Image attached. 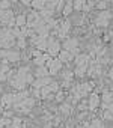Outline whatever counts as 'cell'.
I'll return each instance as SVG.
<instances>
[{
    "mask_svg": "<svg viewBox=\"0 0 113 128\" xmlns=\"http://www.w3.org/2000/svg\"><path fill=\"white\" fill-rule=\"evenodd\" d=\"M104 118L108 119V120H113V113L108 112V110H104Z\"/></svg>",
    "mask_w": 113,
    "mask_h": 128,
    "instance_id": "d6a6232c",
    "label": "cell"
},
{
    "mask_svg": "<svg viewBox=\"0 0 113 128\" xmlns=\"http://www.w3.org/2000/svg\"><path fill=\"white\" fill-rule=\"evenodd\" d=\"M21 125H23V120L20 119V118H14L12 119V128H21Z\"/></svg>",
    "mask_w": 113,
    "mask_h": 128,
    "instance_id": "d4e9b609",
    "label": "cell"
},
{
    "mask_svg": "<svg viewBox=\"0 0 113 128\" xmlns=\"http://www.w3.org/2000/svg\"><path fill=\"white\" fill-rule=\"evenodd\" d=\"M15 20H17V26H18V27H23V26L27 24V15H24V14L18 15Z\"/></svg>",
    "mask_w": 113,
    "mask_h": 128,
    "instance_id": "d6986e66",
    "label": "cell"
},
{
    "mask_svg": "<svg viewBox=\"0 0 113 128\" xmlns=\"http://www.w3.org/2000/svg\"><path fill=\"white\" fill-rule=\"evenodd\" d=\"M0 54H2L3 59H6L8 62H18L20 60V53L18 51H14V50H2L0 51Z\"/></svg>",
    "mask_w": 113,
    "mask_h": 128,
    "instance_id": "52a82bcc",
    "label": "cell"
},
{
    "mask_svg": "<svg viewBox=\"0 0 113 128\" xmlns=\"http://www.w3.org/2000/svg\"><path fill=\"white\" fill-rule=\"evenodd\" d=\"M35 76L38 77V78H41V77H47V76H50V71H48V68L44 65V66H38L36 68V71H35Z\"/></svg>",
    "mask_w": 113,
    "mask_h": 128,
    "instance_id": "9a60e30c",
    "label": "cell"
},
{
    "mask_svg": "<svg viewBox=\"0 0 113 128\" xmlns=\"http://www.w3.org/2000/svg\"><path fill=\"white\" fill-rule=\"evenodd\" d=\"M50 83H51V78L47 76V77H41V78L35 80L32 84H33V88H38V89H41V88H44V86H47V84H50Z\"/></svg>",
    "mask_w": 113,
    "mask_h": 128,
    "instance_id": "7c38bea8",
    "label": "cell"
},
{
    "mask_svg": "<svg viewBox=\"0 0 113 128\" xmlns=\"http://www.w3.org/2000/svg\"><path fill=\"white\" fill-rule=\"evenodd\" d=\"M17 45H18V48H26V38H20L18 41H17Z\"/></svg>",
    "mask_w": 113,
    "mask_h": 128,
    "instance_id": "f1b7e54d",
    "label": "cell"
},
{
    "mask_svg": "<svg viewBox=\"0 0 113 128\" xmlns=\"http://www.w3.org/2000/svg\"><path fill=\"white\" fill-rule=\"evenodd\" d=\"M108 78H110V80H113V68L108 71Z\"/></svg>",
    "mask_w": 113,
    "mask_h": 128,
    "instance_id": "74e56055",
    "label": "cell"
},
{
    "mask_svg": "<svg viewBox=\"0 0 113 128\" xmlns=\"http://www.w3.org/2000/svg\"><path fill=\"white\" fill-rule=\"evenodd\" d=\"M112 6H113V0H112Z\"/></svg>",
    "mask_w": 113,
    "mask_h": 128,
    "instance_id": "ab89813d",
    "label": "cell"
},
{
    "mask_svg": "<svg viewBox=\"0 0 113 128\" xmlns=\"http://www.w3.org/2000/svg\"><path fill=\"white\" fill-rule=\"evenodd\" d=\"M0 59H2V54H0Z\"/></svg>",
    "mask_w": 113,
    "mask_h": 128,
    "instance_id": "60d3db41",
    "label": "cell"
},
{
    "mask_svg": "<svg viewBox=\"0 0 113 128\" xmlns=\"http://www.w3.org/2000/svg\"><path fill=\"white\" fill-rule=\"evenodd\" d=\"M70 29H71V23H70L68 20L64 21V23H62V27H59V30H58L59 38H66V33L70 32Z\"/></svg>",
    "mask_w": 113,
    "mask_h": 128,
    "instance_id": "8fae6325",
    "label": "cell"
},
{
    "mask_svg": "<svg viewBox=\"0 0 113 128\" xmlns=\"http://www.w3.org/2000/svg\"><path fill=\"white\" fill-rule=\"evenodd\" d=\"M62 77H64V80H71L72 77H74V72L72 71H64V74H62Z\"/></svg>",
    "mask_w": 113,
    "mask_h": 128,
    "instance_id": "484cf974",
    "label": "cell"
},
{
    "mask_svg": "<svg viewBox=\"0 0 113 128\" xmlns=\"http://www.w3.org/2000/svg\"><path fill=\"white\" fill-rule=\"evenodd\" d=\"M14 100H15V95L6 94V95H3V98H2V102H3L5 106H12V104H14Z\"/></svg>",
    "mask_w": 113,
    "mask_h": 128,
    "instance_id": "2e32d148",
    "label": "cell"
},
{
    "mask_svg": "<svg viewBox=\"0 0 113 128\" xmlns=\"http://www.w3.org/2000/svg\"><path fill=\"white\" fill-rule=\"evenodd\" d=\"M92 125H94V128H104V124L100 119H94L92 120Z\"/></svg>",
    "mask_w": 113,
    "mask_h": 128,
    "instance_id": "83f0119b",
    "label": "cell"
},
{
    "mask_svg": "<svg viewBox=\"0 0 113 128\" xmlns=\"http://www.w3.org/2000/svg\"><path fill=\"white\" fill-rule=\"evenodd\" d=\"M86 2H88V0H72V5H74V9H76V11H82Z\"/></svg>",
    "mask_w": 113,
    "mask_h": 128,
    "instance_id": "44dd1931",
    "label": "cell"
},
{
    "mask_svg": "<svg viewBox=\"0 0 113 128\" xmlns=\"http://www.w3.org/2000/svg\"><path fill=\"white\" fill-rule=\"evenodd\" d=\"M47 51H48V54H50L51 57L59 56V53L62 51V50H60V44L56 41L53 36H48V48H47Z\"/></svg>",
    "mask_w": 113,
    "mask_h": 128,
    "instance_id": "277c9868",
    "label": "cell"
},
{
    "mask_svg": "<svg viewBox=\"0 0 113 128\" xmlns=\"http://www.w3.org/2000/svg\"><path fill=\"white\" fill-rule=\"evenodd\" d=\"M72 9H74V5H72V2L70 0V2H66V3H65V8H64L62 14H64V15H70V14L72 12Z\"/></svg>",
    "mask_w": 113,
    "mask_h": 128,
    "instance_id": "ffe728a7",
    "label": "cell"
},
{
    "mask_svg": "<svg viewBox=\"0 0 113 128\" xmlns=\"http://www.w3.org/2000/svg\"><path fill=\"white\" fill-rule=\"evenodd\" d=\"M32 95H33L35 98H39V96H41V89H38V88H33V90H32Z\"/></svg>",
    "mask_w": 113,
    "mask_h": 128,
    "instance_id": "1f68e13d",
    "label": "cell"
},
{
    "mask_svg": "<svg viewBox=\"0 0 113 128\" xmlns=\"http://www.w3.org/2000/svg\"><path fill=\"white\" fill-rule=\"evenodd\" d=\"M88 104H89V110H95L100 104V96L96 94H90V96L88 100Z\"/></svg>",
    "mask_w": 113,
    "mask_h": 128,
    "instance_id": "4fadbf2b",
    "label": "cell"
},
{
    "mask_svg": "<svg viewBox=\"0 0 113 128\" xmlns=\"http://www.w3.org/2000/svg\"><path fill=\"white\" fill-rule=\"evenodd\" d=\"M56 100H58V101H62V100H64V95H62V94H58V96H56Z\"/></svg>",
    "mask_w": 113,
    "mask_h": 128,
    "instance_id": "8d00e7d4",
    "label": "cell"
},
{
    "mask_svg": "<svg viewBox=\"0 0 113 128\" xmlns=\"http://www.w3.org/2000/svg\"><path fill=\"white\" fill-rule=\"evenodd\" d=\"M90 89H92V86H90L89 83H83V84H77V86H76V90L82 95V98L86 96V95L90 92Z\"/></svg>",
    "mask_w": 113,
    "mask_h": 128,
    "instance_id": "9c48e42d",
    "label": "cell"
},
{
    "mask_svg": "<svg viewBox=\"0 0 113 128\" xmlns=\"http://www.w3.org/2000/svg\"><path fill=\"white\" fill-rule=\"evenodd\" d=\"M60 112H62V114L68 116V114L71 113V106H70V104H66V102H65V104H62V106H60Z\"/></svg>",
    "mask_w": 113,
    "mask_h": 128,
    "instance_id": "603a6c76",
    "label": "cell"
},
{
    "mask_svg": "<svg viewBox=\"0 0 113 128\" xmlns=\"http://www.w3.org/2000/svg\"><path fill=\"white\" fill-rule=\"evenodd\" d=\"M58 57H59L62 62H71V60H74V54H72L71 51H68V50H62Z\"/></svg>",
    "mask_w": 113,
    "mask_h": 128,
    "instance_id": "5bb4252c",
    "label": "cell"
},
{
    "mask_svg": "<svg viewBox=\"0 0 113 128\" xmlns=\"http://www.w3.org/2000/svg\"><path fill=\"white\" fill-rule=\"evenodd\" d=\"M15 45V36L9 29L0 30V48H11Z\"/></svg>",
    "mask_w": 113,
    "mask_h": 128,
    "instance_id": "7a4b0ae2",
    "label": "cell"
},
{
    "mask_svg": "<svg viewBox=\"0 0 113 128\" xmlns=\"http://www.w3.org/2000/svg\"><path fill=\"white\" fill-rule=\"evenodd\" d=\"M78 41L76 39V38H71V39H66L65 42H64V47H65V50H68V51H71L74 56H78L80 53H78Z\"/></svg>",
    "mask_w": 113,
    "mask_h": 128,
    "instance_id": "8992f818",
    "label": "cell"
},
{
    "mask_svg": "<svg viewBox=\"0 0 113 128\" xmlns=\"http://www.w3.org/2000/svg\"><path fill=\"white\" fill-rule=\"evenodd\" d=\"M0 92H2V84H0Z\"/></svg>",
    "mask_w": 113,
    "mask_h": 128,
    "instance_id": "f35d334b",
    "label": "cell"
},
{
    "mask_svg": "<svg viewBox=\"0 0 113 128\" xmlns=\"http://www.w3.org/2000/svg\"><path fill=\"white\" fill-rule=\"evenodd\" d=\"M11 125H12V120H11V119H8L6 116L0 119V126H2V128H3V126H11Z\"/></svg>",
    "mask_w": 113,
    "mask_h": 128,
    "instance_id": "cb8c5ba5",
    "label": "cell"
},
{
    "mask_svg": "<svg viewBox=\"0 0 113 128\" xmlns=\"http://www.w3.org/2000/svg\"><path fill=\"white\" fill-rule=\"evenodd\" d=\"M41 54H42L41 50H38V48H36V50H32V56H33V57H38V56H41Z\"/></svg>",
    "mask_w": 113,
    "mask_h": 128,
    "instance_id": "836d02e7",
    "label": "cell"
},
{
    "mask_svg": "<svg viewBox=\"0 0 113 128\" xmlns=\"http://www.w3.org/2000/svg\"><path fill=\"white\" fill-rule=\"evenodd\" d=\"M112 18V14L107 12V11H101L95 20V24L100 26V27H104V26H108V20Z\"/></svg>",
    "mask_w": 113,
    "mask_h": 128,
    "instance_id": "5b68a950",
    "label": "cell"
},
{
    "mask_svg": "<svg viewBox=\"0 0 113 128\" xmlns=\"http://www.w3.org/2000/svg\"><path fill=\"white\" fill-rule=\"evenodd\" d=\"M89 56L88 54H78L76 56V63L77 66H89Z\"/></svg>",
    "mask_w": 113,
    "mask_h": 128,
    "instance_id": "30bf717a",
    "label": "cell"
},
{
    "mask_svg": "<svg viewBox=\"0 0 113 128\" xmlns=\"http://www.w3.org/2000/svg\"><path fill=\"white\" fill-rule=\"evenodd\" d=\"M20 2H21L23 5H26V6H29V5H32V2H33V0H20Z\"/></svg>",
    "mask_w": 113,
    "mask_h": 128,
    "instance_id": "e575fe53",
    "label": "cell"
},
{
    "mask_svg": "<svg viewBox=\"0 0 113 128\" xmlns=\"http://www.w3.org/2000/svg\"><path fill=\"white\" fill-rule=\"evenodd\" d=\"M102 101H104V104L112 102V101H113V94H112V92H106V90H104V94H102Z\"/></svg>",
    "mask_w": 113,
    "mask_h": 128,
    "instance_id": "7402d4cb",
    "label": "cell"
},
{
    "mask_svg": "<svg viewBox=\"0 0 113 128\" xmlns=\"http://www.w3.org/2000/svg\"><path fill=\"white\" fill-rule=\"evenodd\" d=\"M27 83H33V74H27Z\"/></svg>",
    "mask_w": 113,
    "mask_h": 128,
    "instance_id": "d590c367",
    "label": "cell"
},
{
    "mask_svg": "<svg viewBox=\"0 0 113 128\" xmlns=\"http://www.w3.org/2000/svg\"><path fill=\"white\" fill-rule=\"evenodd\" d=\"M51 92H53V89H51L50 84L41 88V96H42V98H50V94H51Z\"/></svg>",
    "mask_w": 113,
    "mask_h": 128,
    "instance_id": "ac0fdd59",
    "label": "cell"
},
{
    "mask_svg": "<svg viewBox=\"0 0 113 128\" xmlns=\"http://www.w3.org/2000/svg\"><path fill=\"white\" fill-rule=\"evenodd\" d=\"M0 9H11V2H0Z\"/></svg>",
    "mask_w": 113,
    "mask_h": 128,
    "instance_id": "f546056e",
    "label": "cell"
},
{
    "mask_svg": "<svg viewBox=\"0 0 113 128\" xmlns=\"http://www.w3.org/2000/svg\"><path fill=\"white\" fill-rule=\"evenodd\" d=\"M12 18H14V12L11 9H0V23L8 24V21Z\"/></svg>",
    "mask_w": 113,
    "mask_h": 128,
    "instance_id": "ba28073f",
    "label": "cell"
},
{
    "mask_svg": "<svg viewBox=\"0 0 113 128\" xmlns=\"http://www.w3.org/2000/svg\"><path fill=\"white\" fill-rule=\"evenodd\" d=\"M101 11H104L106 8H107V0H100V2H98V5H96Z\"/></svg>",
    "mask_w": 113,
    "mask_h": 128,
    "instance_id": "4dcf8cb0",
    "label": "cell"
},
{
    "mask_svg": "<svg viewBox=\"0 0 113 128\" xmlns=\"http://www.w3.org/2000/svg\"><path fill=\"white\" fill-rule=\"evenodd\" d=\"M29 72H30V71H29V66H21V68L17 71L15 77L9 80L11 86L15 88V89L23 90V89L26 88V84H27V74H29Z\"/></svg>",
    "mask_w": 113,
    "mask_h": 128,
    "instance_id": "6da1fadb",
    "label": "cell"
},
{
    "mask_svg": "<svg viewBox=\"0 0 113 128\" xmlns=\"http://www.w3.org/2000/svg\"><path fill=\"white\" fill-rule=\"evenodd\" d=\"M32 5H33V8H35V9L41 11V9H44V8L47 6V2H45V0H33Z\"/></svg>",
    "mask_w": 113,
    "mask_h": 128,
    "instance_id": "e0dca14e",
    "label": "cell"
},
{
    "mask_svg": "<svg viewBox=\"0 0 113 128\" xmlns=\"http://www.w3.org/2000/svg\"><path fill=\"white\" fill-rule=\"evenodd\" d=\"M62 60L59 59V57H56V59H50L47 63H45V66L48 68V71H50V76H56L60 70H62Z\"/></svg>",
    "mask_w": 113,
    "mask_h": 128,
    "instance_id": "3957f363",
    "label": "cell"
},
{
    "mask_svg": "<svg viewBox=\"0 0 113 128\" xmlns=\"http://www.w3.org/2000/svg\"><path fill=\"white\" fill-rule=\"evenodd\" d=\"M94 5H95V3L92 2V0H88V2L84 3V6H83V11H84V12H89V11H90V8H92Z\"/></svg>",
    "mask_w": 113,
    "mask_h": 128,
    "instance_id": "4316f807",
    "label": "cell"
}]
</instances>
